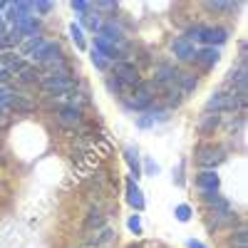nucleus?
Returning a JSON list of instances; mask_svg holds the SVG:
<instances>
[{"mask_svg":"<svg viewBox=\"0 0 248 248\" xmlns=\"http://www.w3.org/2000/svg\"><path fill=\"white\" fill-rule=\"evenodd\" d=\"M30 60V65H50V62H57V60H62V47H60V43H55V40H43L35 50H32V55L28 57Z\"/></svg>","mask_w":248,"mask_h":248,"instance_id":"4","label":"nucleus"},{"mask_svg":"<svg viewBox=\"0 0 248 248\" xmlns=\"http://www.w3.org/2000/svg\"><path fill=\"white\" fill-rule=\"evenodd\" d=\"M176 85H179L181 94L186 97V94H191V92L196 90V85H199V77H196L194 72H181V75H179V79H176Z\"/></svg>","mask_w":248,"mask_h":248,"instance_id":"19","label":"nucleus"},{"mask_svg":"<svg viewBox=\"0 0 248 248\" xmlns=\"http://www.w3.org/2000/svg\"><path fill=\"white\" fill-rule=\"evenodd\" d=\"M30 17H35L32 3H8L5 15H3V23H10L15 28L20 23H25V20H30Z\"/></svg>","mask_w":248,"mask_h":248,"instance_id":"7","label":"nucleus"},{"mask_svg":"<svg viewBox=\"0 0 248 248\" xmlns=\"http://www.w3.org/2000/svg\"><path fill=\"white\" fill-rule=\"evenodd\" d=\"M171 52H174V57L181 60V62H194V57H196V45L189 43V40L181 35V37H176L174 43H171Z\"/></svg>","mask_w":248,"mask_h":248,"instance_id":"11","label":"nucleus"},{"mask_svg":"<svg viewBox=\"0 0 248 248\" xmlns=\"http://www.w3.org/2000/svg\"><path fill=\"white\" fill-rule=\"evenodd\" d=\"M90 57H92V62H94V67H97V70H102V72L109 70V60H107L105 55H99L94 47H92V55H90Z\"/></svg>","mask_w":248,"mask_h":248,"instance_id":"28","label":"nucleus"},{"mask_svg":"<svg viewBox=\"0 0 248 248\" xmlns=\"http://www.w3.org/2000/svg\"><path fill=\"white\" fill-rule=\"evenodd\" d=\"M179 70L171 65V62H161V65H156V70H154V85L156 87H171V85H176V79H179Z\"/></svg>","mask_w":248,"mask_h":248,"instance_id":"9","label":"nucleus"},{"mask_svg":"<svg viewBox=\"0 0 248 248\" xmlns=\"http://www.w3.org/2000/svg\"><path fill=\"white\" fill-rule=\"evenodd\" d=\"M203 8L211 10V13H231V10H236L233 3H203Z\"/></svg>","mask_w":248,"mask_h":248,"instance_id":"26","label":"nucleus"},{"mask_svg":"<svg viewBox=\"0 0 248 248\" xmlns=\"http://www.w3.org/2000/svg\"><path fill=\"white\" fill-rule=\"evenodd\" d=\"M164 99H167V107H176L179 102L184 99V94H181V90H179V85H171V87H164Z\"/></svg>","mask_w":248,"mask_h":248,"instance_id":"23","label":"nucleus"},{"mask_svg":"<svg viewBox=\"0 0 248 248\" xmlns=\"http://www.w3.org/2000/svg\"><path fill=\"white\" fill-rule=\"evenodd\" d=\"M129 248H141V246H129Z\"/></svg>","mask_w":248,"mask_h":248,"instance_id":"36","label":"nucleus"},{"mask_svg":"<svg viewBox=\"0 0 248 248\" xmlns=\"http://www.w3.org/2000/svg\"><path fill=\"white\" fill-rule=\"evenodd\" d=\"M196 40H201V43H206V47H214V45H223L226 40H229V30L221 28V25H201Z\"/></svg>","mask_w":248,"mask_h":248,"instance_id":"8","label":"nucleus"},{"mask_svg":"<svg viewBox=\"0 0 248 248\" xmlns=\"http://www.w3.org/2000/svg\"><path fill=\"white\" fill-rule=\"evenodd\" d=\"M32 8H35V13H40V15H47V13H52L55 3H50V0H37V3H32Z\"/></svg>","mask_w":248,"mask_h":248,"instance_id":"30","label":"nucleus"},{"mask_svg":"<svg viewBox=\"0 0 248 248\" xmlns=\"http://www.w3.org/2000/svg\"><path fill=\"white\" fill-rule=\"evenodd\" d=\"M15 77H17L20 82H37V79H43V72H40V67H35V65H30V62H25V65L15 72Z\"/></svg>","mask_w":248,"mask_h":248,"instance_id":"20","label":"nucleus"},{"mask_svg":"<svg viewBox=\"0 0 248 248\" xmlns=\"http://www.w3.org/2000/svg\"><path fill=\"white\" fill-rule=\"evenodd\" d=\"M127 203L134 211H144V206H147V199H144L139 184L134 179H127Z\"/></svg>","mask_w":248,"mask_h":248,"instance_id":"14","label":"nucleus"},{"mask_svg":"<svg viewBox=\"0 0 248 248\" xmlns=\"http://www.w3.org/2000/svg\"><path fill=\"white\" fill-rule=\"evenodd\" d=\"M167 119H169V112L161 109V112H147V114H141V117L137 119V124H139L141 129H147V127H154V124L167 122Z\"/></svg>","mask_w":248,"mask_h":248,"instance_id":"18","label":"nucleus"},{"mask_svg":"<svg viewBox=\"0 0 248 248\" xmlns=\"http://www.w3.org/2000/svg\"><path fill=\"white\" fill-rule=\"evenodd\" d=\"M82 23H85V28H90L92 32H99V28H102V23H99V15L94 13V8H92L87 15H82Z\"/></svg>","mask_w":248,"mask_h":248,"instance_id":"24","label":"nucleus"},{"mask_svg":"<svg viewBox=\"0 0 248 248\" xmlns=\"http://www.w3.org/2000/svg\"><path fill=\"white\" fill-rule=\"evenodd\" d=\"M246 107V94L241 92H216L209 97V102H206V114H231V112H243Z\"/></svg>","mask_w":248,"mask_h":248,"instance_id":"1","label":"nucleus"},{"mask_svg":"<svg viewBox=\"0 0 248 248\" xmlns=\"http://www.w3.org/2000/svg\"><path fill=\"white\" fill-rule=\"evenodd\" d=\"M156 94H159V87L154 85V79H147V82H139V85L132 90V94L127 97V105L137 112H149L152 105L156 102Z\"/></svg>","mask_w":248,"mask_h":248,"instance_id":"2","label":"nucleus"},{"mask_svg":"<svg viewBox=\"0 0 248 248\" xmlns=\"http://www.w3.org/2000/svg\"><path fill=\"white\" fill-rule=\"evenodd\" d=\"M218 122H221V117H218V114H203V119L199 122V132H201L203 137L214 134V129L218 127Z\"/></svg>","mask_w":248,"mask_h":248,"instance_id":"21","label":"nucleus"},{"mask_svg":"<svg viewBox=\"0 0 248 248\" xmlns=\"http://www.w3.org/2000/svg\"><path fill=\"white\" fill-rule=\"evenodd\" d=\"M55 119L60 122V127H65V129L82 127V122H85V117H82V109H77V107H60V109L55 112Z\"/></svg>","mask_w":248,"mask_h":248,"instance_id":"10","label":"nucleus"},{"mask_svg":"<svg viewBox=\"0 0 248 248\" xmlns=\"http://www.w3.org/2000/svg\"><path fill=\"white\" fill-rule=\"evenodd\" d=\"M238 221V216L231 211V209H226V211H214V218H211V226L216 231L221 229H231V226Z\"/></svg>","mask_w":248,"mask_h":248,"instance_id":"16","label":"nucleus"},{"mask_svg":"<svg viewBox=\"0 0 248 248\" xmlns=\"http://www.w3.org/2000/svg\"><path fill=\"white\" fill-rule=\"evenodd\" d=\"M186 246H189V248H209L206 243H201V241H196V238H191V241L186 243Z\"/></svg>","mask_w":248,"mask_h":248,"instance_id":"35","label":"nucleus"},{"mask_svg":"<svg viewBox=\"0 0 248 248\" xmlns=\"http://www.w3.org/2000/svg\"><path fill=\"white\" fill-rule=\"evenodd\" d=\"M127 226H129L132 233H141V218H139V216H132V218L127 221Z\"/></svg>","mask_w":248,"mask_h":248,"instance_id":"32","label":"nucleus"},{"mask_svg":"<svg viewBox=\"0 0 248 248\" xmlns=\"http://www.w3.org/2000/svg\"><path fill=\"white\" fill-rule=\"evenodd\" d=\"M70 37L75 40V45H77L79 50H85V35H82V28H79V25H75V23L70 25Z\"/></svg>","mask_w":248,"mask_h":248,"instance_id":"27","label":"nucleus"},{"mask_svg":"<svg viewBox=\"0 0 248 248\" xmlns=\"http://www.w3.org/2000/svg\"><path fill=\"white\" fill-rule=\"evenodd\" d=\"M144 167H147V171H149V174H152V176H154V174H156V171H159V167H156V164H154V161H152V159H147V164H144Z\"/></svg>","mask_w":248,"mask_h":248,"instance_id":"34","label":"nucleus"},{"mask_svg":"<svg viewBox=\"0 0 248 248\" xmlns=\"http://www.w3.org/2000/svg\"><path fill=\"white\" fill-rule=\"evenodd\" d=\"M92 8H99V10H117V3H112V0H99V3H94Z\"/></svg>","mask_w":248,"mask_h":248,"instance_id":"33","label":"nucleus"},{"mask_svg":"<svg viewBox=\"0 0 248 248\" xmlns=\"http://www.w3.org/2000/svg\"><path fill=\"white\" fill-rule=\"evenodd\" d=\"M72 10L82 17V15H87L92 10V3H85V0H77V3H72Z\"/></svg>","mask_w":248,"mask_h":248,"instance_id":"31","label":"nucleus"},{"mask_svg":"<svg viewBox=\"0 0 248 248\" xmlns=\"http://www.w3.org/2000/svg\"><path fill=\"white\" fill-rule=\"evenodd\" d=\"M218 60H221L218 47H201V50H196V57H194V62L201 70H211Z\"/></svg>","mask_w":248,"mask_h":248,"instance_id":"12","label":"nucleus"},{"mask_svg":"<svg viewBox=\"0 0 248 248\" xmlns=\"http://www.w3.org/2000/svg\"><path fill=\"white\" fill-rule=\"evenodd\" d=\"M114 241V229L112 226H99V229H94V233H92V238H90V243L92 246H107V243H112Z\"/></svg>","mask_w":248,"mask_h":248,"instance_id":"17","label":"nucleus"},{"mask_svg":"<svg viewBox=\"0 0 248 248\" xmlns=\"http://www.w3.org/2000/svg\"><path fill=\"white\" fill-rule=\"evenodd\" d=\"M226 82H229V85L233 87V92L246 94V82H248V77H246V62H241L236 70H231L229 77H226Z\"/></svg>","mask_w":248,"mask_h":248,"instance_id":"15","label":"nucleus"},{"mask_svg":"<svg viewBox=\"0 0 248 248\" xmlns=\"http://www.w3.org/2000/svg\"><path fill=\"white\" fill-rule=\"evenodd\" d=\"M112 77H117L127 90H134L139 82H141V77H139V67L134 65V62H129V60L114 62V65H112Z\"/></svg>","mask_w":248,"mask_h":248,"instance_id":"6","label":"nucleus"},{"mask_svg":"<svg viewBox=\"0 0 248 248\" xmlns=\"http://www.w3.org/2000/svg\"><path fill=\"white\" fill-rule=\"evenodd\" d=\"M194 184H196V189L203 194V191H218V186H221V179H218V174L216 171H201V174H196V179H194Z\"/></svg>","mask_w":248,"mask_h":248,"instance_id":"13","label":"nucleus"},{"mask_svg":"<svg viewBox=\"0 0 248 248\" xmlns=\"http://www.w3.org/2000/svg\"><path fill=\"white\" fill-rule=\"evenodd\" d=\"M40 90L45 97H65L77 90V77H45L40 79Z\"/></svg>","mask_w":248,"mask_h":248,"instance_id":"3","label":"nucleus"},{"mask_svg":"<svg viewBox=\"0 0 248 248\" xmlns=\"http://www.w3.org/2000/svg\"><path fill=\"white\" fill-rule=\"evenodd\" d=\"M223 161H226V152H223V147H218V144H203V147L196 149V164L203 167L206 171H214Z\"/></svg>","mask_w":248,"mask_h":248,"instance_id":"5","label":"nucleus"},{"mask_svg":"<svg viewBox=\"0 0 248 248\" xmlns=\"http://www.w3.org/2000/svg\"><path fill=\"white\" fill-rule=\"evenodd\" d=\"M231 248H248V233H246V229H238L231 236Z\"/></svg>","mask_w":248,"mask_h":248,"instance_id":"25","label":"nucleus"},{"mask_svg":"<svg viewBox=\"0 0 248 248\" xmlns=\"http://www.w3.org/2000/svg\"><path fill=\"white\" fill-rule=\"evenodd\" d=\"M174 214H176V218H179L181 223H186V221L191 218V206H189V203H179Z\"/></svg>","mask_w":248,"mask_h":248,"instance_id":"29","label":"nucleus"},{"mask_svg":"<svg viewBox=\"0 0 248 248\" xmlns=\"http://www.w3.org/2000/svg\"><path fill=\"white\" fill-rule=\"evenodd\" d=\"M124 161L129 164V169H132V176H134V179L141 176V169H139V154H137L134 147H127V149H124Z\"/></svg>","mask_w":248,"mask_h":248,"instance_id":"22","label":"nucleus"}]
</instances>
